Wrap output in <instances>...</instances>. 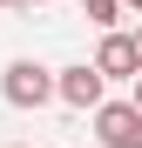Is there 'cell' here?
<instances>
[{"label": "cell", "mask_w": 142, "mask_h": 148, "mask_svg": "<svg viewBox=\"0 0 142 148\" xmlns=\"http://www.w3.org/2000/svg\"><path fill=\"white\" fill-rule=\"evenodd\" d=\"M7 7H41V0H7Z\"/></svg>", "instance_id": "cell-8"}, {"label": "cell", "mask_w": 142, "mask_h": 148, "mask_svg": "<svg viewBox=\"0 0 142 148\" xmlns=\"http://www.w3.org/2000/svg\"><path fill=\"white\" fill-rule=\"evenodd\" d=\"M95 74H102V81H135V40L129 34H102V47H95V61H88Z\"/></svg>", "instance_id": "cell-3"}, {"label": "cell", "mask_w": 142, "mask_h": 148, "mask_svg": "<svg viewBox=\"0 0 142 148\" xmlns=\"http://www.w3.org/2000/svg\"><path fill=\"white\" fill-rule=\"evenodd\" d=\"M14 148H27V141H14Z\"/></svg>", "instance_id": "cell-10"}, {"label": "cell", "mask_w": 142, "mask_h": 148, "mask_svg": "<svg viewBox=\"0 0 142 148\" xmlns=\"http://www.w3.org/2000/svg\"><path fill=\"white\" fill-rule=\"evenodd\" d=\"M102 88H108V81H102V74H95L88 61H81V67H61V74H54V94H61L68 108H102Z\"/></svg>", "instance_id": "cell-4"}, {"label": "cell", "mask_w": 142, "mask_h": 148, "mask_svg": "<svg viewBox=\"0 0 142 148\" xmlns=\"http://www.w3.org/2000/svg\"><path fill=\"white\" fill-rule=\"evenodd\" d=\"M0 94H7V108H41V101H54V74L41 61H14L0 74Z\"/></svg>", "instance_id": "cell-1"}, {"label": "cell", "mask_w": 142, "mask_h": 148, "mask_svg": "<svg viewBox=\"0 0 142 148\" xmlns=\"http://www.w3.org/2000/svg\"><path fill=\"white\" fill-rule=\"evenodd\" d=\"M122 7H129V14H142V0H122Z\"/></svg>", "instance_id": "cell-9"}, {"label": "cell", "mask_w": 142, "mask_h": 148, "mask_svg": "<svg viewBox=\"0 0 142 148\" xmlns=\"http://www.w3.org/2000/svg\"><path fill=\"white\" fill-rule=\"evenodd\" d=\"M0 7H7V0H0Z\"/></svg>", "instance_id": "cell-11"}, {"label": "cell", "mask_w": 142, "mask_h": 148, "mask_svg": "<svg viewBox=\"0 0 142 148\" xmlns=\"http://www.w3.org/2000/svg\"><path fill=\"white\" fill-rule=\"evenodd\" d=\"M129 108H142V74H135V101H129Z\"/></svg>", "instance_id": "cell-7"}, {"label": "cell", "mask_w": 142, "mask_h": 148, "mask_svg": "<svg viewBox=\"0 0 142 148\" xmlns=\"http://www.w3.org/2000/svg\"><path fill=\"white\" fill-rule=\"evenodd\" d=\"M129 40H135V67H142V27H135V34H129Z\"/></svg>", "instance_id": "cell-6"}, {"label": "cell", "mask_w": 142, "mask_h": 148, "mask_svg": "<svg viewBox=\"0 0 142 148\" xmlns=\"http://www.w3.org/2000/svg\"><path fill=\"white\" fill-rule=\"evenodd\" d=\"M95 141H102V148H142V108L102 101V108H95Z\"/></svg>", "instance_id": "cell-2"}, {"label": "cell", "mask_w": 142, "mask_h": 148, "mask_svg": "<svg viewBox=\"0 0 142 148\" xmlns=\"http://www.w3.org/2000/svg\"><path fill=\"white\" fill-rule=\"evenodd\" d=\"M81 14L95 20V27H108V34H115V14H122V0H81Z\"/></svg>", "instance_id": "cell-5"}]
</instances>
